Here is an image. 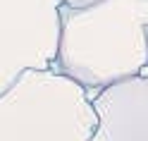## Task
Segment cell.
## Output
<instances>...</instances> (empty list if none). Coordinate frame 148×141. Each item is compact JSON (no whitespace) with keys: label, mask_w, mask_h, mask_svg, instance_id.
<instances>
[{"label":"cell","mask_w":148,"mask_h":141,"mask_svg":"<svg viewBox=\"0 0 148 141\" xmlns=\"http://www.w3.org/2000/svg\"><path fill=\"white\" fill-rule=\"evenodd\" d=\"M143 74H148V65H146V67H143Z\"/></svg>","instance_id":"cell-6"},{"label":"cell","mask_w":148,"mask_h":141,"mask_svg":"<svg viewBox=\"0 0 148 141\" xmlns=\"http://www.w3.org/2000/svg\"><path fill=\"white\" fill-rule=\"evenodd\" d=\"M96 124L86 89L58 67L24 69L0 93V141H88Z\"/></svg>","instance_id":"cell-2"},{"label":"cell","mask_w":148,"mask_h":141,"mask_svg":"<svg viewBox=\"0 0 148 141\" xmlns=\"http://www.w3.org/2000/svg\"><path fill=\"white\" fill-rule=\"evenodd\" d=\"M62 0H0V93L24 69L53 67Z\"/></svg>","instance_id":"cell-3"},{"label":"cell","mask_w":148,"mask_h":141,"mask_svg":"<svg viewBox=\"0 0 148 141\" xmlns=\"http://www.w3.org/2000/svg\"><path fill=\"white\" fill-rule=\"evenodd\" d=\"M88 3H96V0H62V5H69V7H81Z\"/></svg>","instance_id":"cell-5"},{"label":"cell","mask_w":148,"mask_h":141,"mask_svg":"<svg viewBox=\"0 0 148 141\" xmlns=\"http://www.w3.org/2000/svg\"><path fill=\"white\" fill-rule=\"evenodd\" d=\"M98 124L88 141H148V74H134L91 96Z\"/></svg>","instance_id":"cell-4"},{"label":"cell","mask_w":148,"mask_h":141,"mask_svg":"<svg viewBox=\"0 0 148 141\" xmlns=\"http://www.w3.org/2000/svg\"><path fill=\"white\" fill-rule=\"evenodd\" d=\"M148 65V0H96L60 5L55 65L86 89H100L141 74Z\"/></svg>","instance_id":"cell-1"}]
</instances>
